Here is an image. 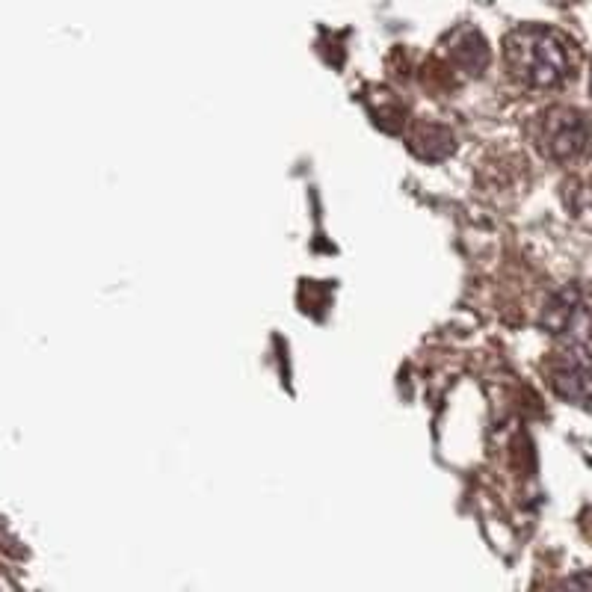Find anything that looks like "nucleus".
I'll list each match as a JSON object with an SVG mask.
<instances>
[{
  "instance_id": "nucleus-3",
  "label": "nucleus",
  "mask_w": 592,
  "mask_h": 592,
  "mask_svg": "<svg viewBox=\"0 0 592 592\" xmlns=\"http://www.w3.org/2000/svg\"><path fill=\"white\" fill-rule=\"evenodd\" d=\"M548 382L551 388L581 406L592 403V353H587L581 344L566 347L557 353L548 365Z\"/></svg>"
},
{
  "instance_id": "nucleus-2",
  "label": "nucleus",
  "mask_w": 592,
  "mask_h": 592,
  "mask_svg": "<svg viewBox=\"0 0 592 592\" xmlns=\"http://www.w3.org/2000/svg\"><path fill=\"white\" fill-rule=\"evenodd\" d=\"M590 140L592 128L587 116L572 107H551L536 119V146L548 160H578L590 148Z\"/></svg>"
},
{
  "instance_id": "nucleus-1",
  "label": "nucleus",
  "mask_w": 592,
  "mask_h": 592,
  "mask_svg": "<svg viewBox=\"0 0 592 592\" xmlns=\"http://www.w3.org/2000/svg\"><path fill=\"white\" fill-rule=\"evenodd\" d=\"M504 66L527 89H557L575 69L572 45L548 27H518L504 42Z\"/></svg>"
},
{
  "instance_id": "nucleus-4",
  "label": "nucleus",
  "mask_w": 592,
  "mask_h": 592,
  "mask_svg": "<svg viewBox=\"0 0 592 592\" xmlns=\"http://www.w3.org/2000/svg\"><path fill=\"white\" fill-rule=\"evenodd\" d=\"M453 60L459 66H465L468 72H477L486 66L489 60V51H486V39L477 33V30H462L456 36V48H453Z\"/></svg>"
}]
</instances>
